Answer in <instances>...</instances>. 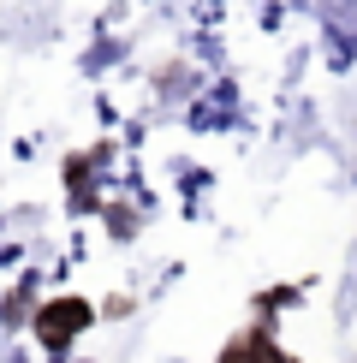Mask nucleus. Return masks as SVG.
<instances>
[{"instance_id":"nucleus-2","label":"nucleus","mask_w":357,"mask_h":363,"mask_svg":"<svg viewBox=\"0 0 357 363\" xmlns=\"http://www.w3.org/2000/svg\"><path fill=\"white\" fill-rule=\"evenodd\" d=\"M220 363H286V357H280L268 340H238V345H232V352L220 357Z\"/></svg>"},{"instance_id":"nucleus-1","label":"nucleus","mask_w":357,"mask_h":363,"mask_svg":"<svg viewBox=\"0 0 357 363\" xmlns=\"http://www.w3.org/2000/svg\"><path fill=\"white\" fill-rule=\"evenodd\" d=\"M89 322H96V310H89L84 298H48V304L30 315V328H36V340H42V352H48V357H66L72 345L84 340Z\"/></svg>"}]
</instances>
